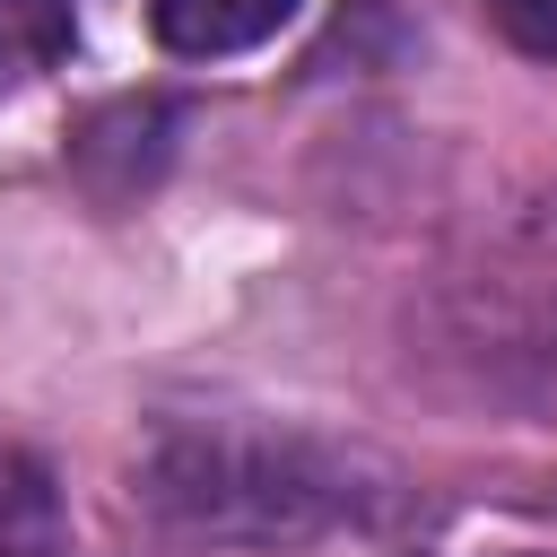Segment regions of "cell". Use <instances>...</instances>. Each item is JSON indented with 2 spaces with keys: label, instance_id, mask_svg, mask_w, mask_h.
Returning a JSON list of instances; mask_svg holds the SVG:
<instances>
[{
  "label": "cell",
  "instance_id": "1",
  "mask_svg": "<svg viewBox=\"0 0 557 557\" xmlns=\"http://www.w3.org/2000/svg\"><path fill=\"white\" fill-rule=\"evenodd\" d=\"M287 17H296V0H148L157 44H165V52H183V61L252 52V44H270Z\"/></svg>",
  "mask_w": 557,
  "mask_h": 557
},
{
  "label": "cell",
  "instance_id": "2",
  "mask_svg": "<svg viewBox=\"0 0 557 557\" xmlns=\"http://www.w3.org/2000/svg\"><path fill=\"white\" fill-rule=\"evenodd\" d=\"M0 557H70V513L44 461L0 444Z\"/></svg>",
  "mask_w": 557,
  "mask_h": 557
},
{
  "label": "cell",
  "instance_id": "3",
  "mask_svg": "<svg viewBox=\"0 0 557 557\" xmlns=\"http://www.w3.org/2000/svg\"><path fill=\"white\" fill-rule=\"evenodd\" d=\"M61 52L70 44V0H0V52Z\"/></svg>",
  "mask_w": 557,
  "mask_h": 557
},
{
  "label": "cell",
  "instance_id": "4",
  "mask_svg": "<svg viewBox=\"0 0 557 557\" xmlns=\"http://www.w3.org/2000/svg\"><path fill=\"white\" fill-rule=\"evenodd\" d=\"M479 9H487V26H496L513 52L557 61V0H479Z\"/></svg>",
  "mask_w": 557,
  "mask_h": 557
},
{
  "label": "cell",
  "instance_id": "5",
  "mask_svg": "<svg viewBox=\"0 0 557 557\" xmlns=\"http://www.w3.org/2000/svg\"><path fill=\"white\" fill-rule=\"evenodd\" d=\"M0 61H9V52H0Z\"/></svg>",
  "mask_w": 557,
  "mask_h": 557
}]
</instances>
